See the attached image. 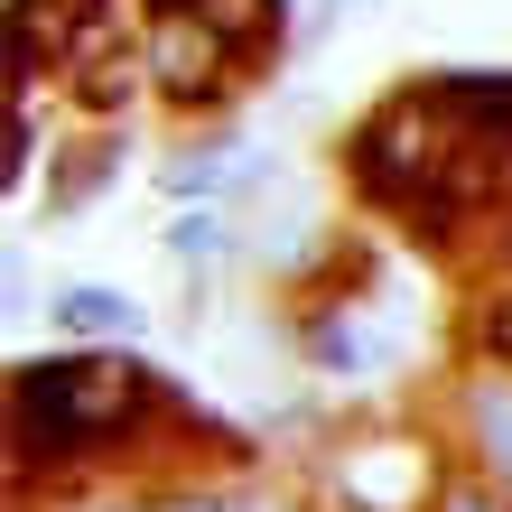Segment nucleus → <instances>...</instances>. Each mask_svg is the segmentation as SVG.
<instances>
[{
  "instance_id": "1",
  "label": "nucleus",
  "mask_w": 512,
  "mask_h": 512,
  "mask_svg": "<svg viewBox=\"0 0 512 512\" xmlns=\"http://www.w3.org/2000/svg\"><path fill=\"white\" fill-rule=\"evenodd\" d=\"M168 429H187V401L131 345H66V354H38V364L10 373V466H19V485L122 475L131 457L159 466Z\"/></svg>"
},
{
  "instance_id": "2",
  "label": "nucleus",
  "mask_w": 512,
  "mask_h": 512,
  "mask_svg": "<svg viewBox=\"0 0 512 512\" xmlns=\"http://www.w3.org/2000/svg\"><path fill=\"white\" fill-rule=\"evenodd\" d=\"M447 438L419 419H364L317 457V503L326 512H429L447 485Z\"/></svg>"
},
{
  "instance_id": "3",
  "label": "nucleus",
  "mask_w": 512,
  "mask_h": 512,
  "mask_svg": "<svg viewBox=\"0 0 512 512\" xmlns=\"http://www.w3.org/2000/svg\"><path fill=\"white\" fill-rule=\"evenodd\" d=\"M140 56H149V103L187 112V122L233 112V103H243V84H261L252 56L233 47L224 28L187 19V10H140Z\"/></svg>"
},
{
  "instance_id": "4",
  "label": "nucleus",
  "mask_w": 512,
  "mask_h": 512,
  "mask_svg": "<svg viewBox=\"0 0 512 512\" xmlns=\"http://www.w3.org/2000/svg\"><path fill=\"white\" fill-rule=\"evenodd\" d=\"M289 336H298V364H308V373H326V382H373V373L391 364L382 317H373V280H364V289L317 280L308 298H298Z\"/></svg>"
},
{
  "instance_id": "5",
  "label": "nucleus",
  "mask_w": 512,
  "mask_h": 512,
  "mask_svg": "<svg viewBox=\"0 0 512 512\" xmlns=\"http://www.w3.org/2000/svg\"><path fill=\"white\" fill-rule=\"evenodd\" d=\"M438 438H447V457L457 466H475V475H494V485H512V373L503 364H466L447 373V391H438Z\"/></svg>"
},
{
  "instance_id": "6",
  "label": "nucleus",
  "mask_w": 512,
  "mask_h": 512,
  "mask_svg": "<svg viewBox=\"0 0 512 512\" xmlns=\"http://www.w3.org/2000/svg\"><path fill=\"white\" fill-rule=\"evenodd\" d=\"M56 94H66L84 122H122L131 103H149V56H140V28H94L66 66H56Z\"/></svg>"
},
{
  "instance_id": "7",
  "label": "nucleus",
  "mask_w": 512,
  "mask_h": 512,
  "mask_svg": "<svg viewBox=\"0 0 512 512\" xmlns=\"http://www.w3.org/2000/svg\"><path fill=\"white\" fill-rule=\"evenodd\" d=\"M112 19H122L112 0H10V94H38V84Z\"/></svg>"
},
{
  "instance_id": "8",
  "label": "nucleus",
  "mask_w": 512,
  "mask_h": 512,
  "mask_svg": "<svg viewBox=\"0 0 512 512\" xmlns=\"http://www.w3.org/2000/svg\"><path fill=\"white\" fill-rule=\"evenodd\" d=\"M47 317H56V336H66V345H140V336H149V308H140V298L94 289V280L56 289V298H47Z\"/></svg>"
},
{
  "instance_id": "9",
  "label": "nucleus",
  "mask_w": 512,
  "mask_h": 512,
  "mask_svg": "<svg viewBox=\"0 0 512 512\" xmlns=\"http://www.w3.org/2000/svg\"><path fill=\"white\" fill-rule=\"evenodd\" d=\"M140 10H187L205 28H224L261 75H270V56H280V38H289V0H140Z\"/></svg>"
},
{
  "instance_id": "10",
  "label": "nucleus",
  "mask_w": 512,
  "mask_h": 512,
  "mask_svg": "<svg viewBox=\"0 0 512 512\" xmlns=\"http://www.w3.org/2000/svg\"><path fill=\"white\" fill-rule=\"evenodd\" d=\"M122 122H84V140L66 149V159H56V215H75L84 196H103L112 187V168H122Z\"/></svg>"
},
{
  "instance_id": "11",
  "label": "nucleus",
  "mask_w": 512,
  "mask_h": 512,
  "mask_svg": "<svg viewBox=\"0 0 512 512\" xmlns=\"http://www.w3.org/2000/svg\"><path fill=\"white\" fill-rule=\"evenodd\" d=\"M243 252V233H233L224 205H177V224H168V261L187 270V280H215V261Z\"/></svg>"
},
{
  "instance_id": "12",
  "label": "nucleus",
  "mask_w": 512,
  "mask_h": 512,
  "mask_svg": "<svg viewBox=\"0 0 512 512\" xmlns=\"http://www.w3.org/2000/svg\"><path fill=\"white\" fill-rule=\"evenodd\" d=\"M457 354H475V364H503L512 373V280L503 289H485V298H475V308H466V326H457Z\"/></svg>"
},
{
  "instance_id": "13",
  "label": "nucleus",
  "mask_w": 512,
  "mask_h": 512,
  "mask_svg": "<svg viewBox=\"0 0 512 512\" xmlns=\"http://www.w3.org/2000/svg\"><path fill=\"white\" fill-rule=\"evenodd\" d=\"M429 512H512V485H494V475H475V466H447Z\"/></svg>"
},
{
  "instance_id": "14",
  "label": "nucleus",
  "mask_w": 512,
  "mask_h": 512,
  "mask_svg": "<svg viewBox=\"0 0 512 512\" xmlns=\"http://www.w3.org/2000/svg\"><path fill=\"white\" fill-rule=\"evenodd\" d=\"M0 187L19 196V177H28V159H38V112H28V94H10V112H0Z\"/></svg>"
},
{
  "instance_id": "15",
  "label": "nucleus",
  "mask_w": 512,
  "mask_h": 512,
  "mask_svg": "<svg viewBox=\"0 0 512 512\" xmlns=\"http://www.w3.org/2000/svg\"><path fill=\"white\" fill-rule=\"evenodd\" d=\"M354 10H373V0H317V28L326 19H354Z\"/></svg>"
}]
</instances>
